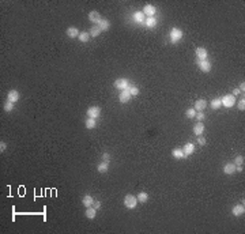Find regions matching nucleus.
I'll use <instances>...</instances> for the list:
<instances>
[{"label":"nucleus","mask_w":245,"mask_h":234,"mask_svg":"<svg viewBox=\"0 0 245 234\" xmlns=\"http://www.w3.org/2000/svg\"><path fill=\"white\" fill-rule=\"evenodd\" d=\"M183 36H184V33H183V30L181 29H179V27H173L170 30V34H169V37H170V41L173 44H177L180 40L183 38Z\"/></svg>","instance_id":"f257e3e1"},{"label":"nucleus","mask_w":245,"mask_h":234,"mask_svg":"<svg viewBox=\"0 0 245 234\" xmlns=\"http://www.w3.org/2000/svg\"><path fill=\"white\" fill-rule=\"evenodd\" d=\"M124 206L127 207L128 210H133L136 206H138V199L133 195H127L124 197Z\"/></svg>","instance_id":"f03ea898"},{"label":"nucleus","mask_w":245,"mask_h":234,"mask_svg":"<svg viewBox=\"0 0 245 234\" xmlns=\"http://www.w3.org/2000/svg\"><path fill=\"white\" fill-rule=\"evenodd\" d=\"M115 87L119 89L120 91H122V90H128L131 87V82L128 80L127 78H120L115 82Z\"/></svg>","instance_id":"7ed1b4c3"},{"label":"nucleus","mask_w":245,"mask_h":234,"mask_svg":"<svg viewBox=\"0 0 245 234\" xmlns=\"http://www.w3.org/2000/svg\"><path fill=\"white\" fill-rule=\"evenodd\" d=\"M221 102H222V106L225 108H232L233 105L236 104V97L232 94H227V95H223L221 98Z\"/></svg>","instance_id":"20e7f679"},{"label":"nucleus","mask_w":245,"mask_h":234,"mask_svg":"<svg viewBox=\"0 0 245 234\" xmlns=\"http://www.w3.org/2000/svg\"><path fill=\"white\" fill-rule=\"evenodd\" d=\"M101 116V109L98 106H90L87 109V117L90 119H98Z\"/></svg>","instance_id":"39448f33"},{"label":"nucleus","mask_w":245,"mask_h":234,"mask_svg":"<svg viewBox=\"0 0 245 234\" xmlns=\"http://www.w3.org/2000/svg\"><path fill=\"white\" fill-rule=\"evenodd\" d=\"M102 19L104 18L101 16V14L98 12V11H90V14H89V20L90 22H93L94 25H98Z\"/></svg>","instance_id":"423d86ee"},{"label":"nucleus","mask_w":245,"mask_h":234,"mask_svg":"<svg viewBox=\"0 0 245 234\" xmlns=\"http://www.w3.org/2000/svg\"><path fill=\"white\" fill-rule=\"evenodd\" d=\"M155 12H157V8L154 7V5H151V4H146L144 8H143V14H144V15H147V18L154 16V15H155Z\"/></svg>","instance_id":"0eeeda50"},{"label":"nucleus","mask_w":245,"mask_h":234,"mask_svg":"<svg viewBox=\"0 0 245 234\" xmlns=\"http://www.w3.org/2000/svg\"><path fill=\"white\" fill-rule=\"evenodd\" d=\"M131 98H132V95H131L130 90H122L120 93V95H119V101H120L121 104H127Z\"/></svg>","instance_id":"6e6552de"},{"label":"nucleus","mask_w":245,"mask_h":234,"mask_svg":"<svg viewBox=\"0 0 245 234\" xmlns=\"http://www.w3.org/2000/svg\"><path fill=\"white\" fill-rule=\"evenodd\" d=\"M197 64H199V68L202 69L203 72H210L212 68V64L210 63L208 60H203V61H199L197 60Z\"/></svg>","instance_id":"1a4fd4ad"},{"label":"nucleus","mask_w":245,"mask_h":234,"mask_svg":"<svg viewBox=\"0 0 245 234\" xmlns=\"http://www.w3.org/2000/svg\"><path fill=\"white\" fill-rule=\"evenodd\" d=\"M196 57L199 61H203V60H207L208 57V52H207L206 48H197L196 49Z\"/></svg>","instance_id":"9d476101"},{"label":"nucleus","mask_w":245,"mask_h":234,"mask_svg":"<svg viewBox=\"0 0 245 234\" xmlns=\"http://www.w3.org/2000/svg\"><path fill=\"white\" fill-rule=\"evenodd\" d=\"M20 98V95H19V93L16 91V90H10L8 91V94H7V101H10V102H12V104H15L16 101Z\"/></svg>","instance_id":"9b49d317"},{"label":"nucleus","mask_w":245,"mask_h":234,"mask_svg":"<svg viewBox=\"0 0 245 234\" xmlns=\"http://www.w3.org/2000/svg\"><path fill=\"white\" fill-rule=\"evenodd\" d=\"M232 214L234 215V216H241V215H244V214H245V207H244V204H237V206H234V207H233V210H232Z\"/></svg>","instance_id":"f8f14e48"},{"label":"nucleus","mask_w":245,"mask_h":234,"mask_svg":"<svg viewBox=\"0 0 245 234\" xmlns=\"http://www.w3.org/2000/svg\"><path fill=\"white\" fill-rule=\"evenodd\" d=\"M206 108H207V101H206V99H197V101L195 102V108H194V109L196 110V112H203Z\"/></svg>","instance_id":"ddd939ff"},{"label":"nucleus","mask_w":245,"mask_h":234,"mask_svg":"<svg viewBox=\"0 0 245 234\" xmlns=\"http://www.w3.org/2000/svg\"><path fill=\"white\" fill-rule=\"evenodd\" d=\"M223 173H225V174H227V176L234 174V173H236V165H234L233 162L226 163V165L223 166Z\"/></svg>","instance_id":"4468645a"},{"label":"nucleus","mask_w":245,"mask_h":234,"mask_svg":"<svg viewBox=\"0 0 245 234\" xmlns=\"http://www.w3.org/2000/svg\"><path fill=\"white\" fill-rule=\"evenodd\" d=\"M79 29L75 27V26H71V27L67 29V36L69 37V38H76V37H79Z\"/></svg>","instance_id":"2eb2a0df"},{"label":"nucleus","mask_w":245,"mask_h":234,"mask_svg":"<svg viewBox=\"0 0 245 234\" xmlns=\"http://www.w3.org/2000/svg\"><path fill=\"white\" fill-rule=\"evenodd\" d=\"M183 151H184V154H185V157L192 155V154L195 153V144L194 143H186L183 147Z\"/></svg>","instance_id":"dca6fc26"},{"label":"nucleus","mask_w":245,"mask_h":234,"mask_svg":"<svg viewBox=\"0 0 245 234\" xmlns=\"http://www.w3.org/2000/svg\"><path fill=\"white\" fill-rule=\"evenodd\" d=\"M203 132H204V125H203V122H202V121H197L196 124H195V127H194V133H195L196 136H200Z\"/></svg>","instance_id":"f3484780"},{"label":"nucleus","mask_w":245,"mask_h":234,"mask_svg":"<svg viewBox=\"0 0 245 234\" xmlns=\"http://www.w3.org/2000/svg\"><path fill=\"white\" fill-rule=\"evenodd\" d=\"M133 20H135L136 23H144L146 15L143 14V11H136V12L133 14Z\"/></svg>","instance_id":"a211bd4d"},{"label":"nucleus","mask_w":245,"mask_h":234,"mask_svg":"<svg viewBox=\"0 0 245 234\" xmlns=\"http://www.w3.org/2000/svg\"><path fill=\"white\" fill-rule=\"evenodd\" d=\"M172 157L176 158V159H183V158H185V154H184L183 148H173L172 150Z\"/></svg>","instance_id":"6ab92c4d"},{"label":"nucleus","mask_w":245,"mask_h":234,"mask_svg":"<svg viewBox=\"0 0 245 234\" xmlns=\"http://www.w3.org/2000/svg\"><path fill=\"white\" fill-rule=\"evenodd\" d=\"M84 215H86V218H89V219H94L95 218V215H97V210L94 208V207H87L86 208V212H84Z\"/></svg>","instance_id":"aec40b11"},{"label":"nucleus","mask_w":245,"mask_h":234,"mask_svg":"<svg viewBox=\"0 0 245 234\" xmlns=\"http://www.w3.org/2000/svg\"><path fill=\"white\" fill-rule=\"evenodd\" d=\"M82 203H83V206L87 208V207H91L93 204H94V199H93L90 195H86V196H83V199H82Z\"/></svg>","instance_id":"412c9836"},{"label":"nucleus","mask_w":245,"mask_h":234,"mask_svg":"<svg viewBox=\"0 0 245 234\" xmlns=\"http://www.w3.org/2000/svg\"><path fill=\"white\" fill-rule=\"evenodd\" d=\"M144 25L147 26L148 29H151V27H155V26H157V19H155V16H150V18H146V20H144Z\"/></svg>","instance_id":"4be33fe9"},{"label":"nucleus","mask_w":245,"mask_h":234,"mask_svg":"<svg viewBox=\"0 0 245 234\" xmlns=\"http://www.w3.org/2000/svg\"><path fill=\"white\" fill-rule=\"evenodd\" d=\"M101 31H102V30L100 29V26H98V25H94L91 29H90L89 33H90V37H98V36L101 34Z\"/></svg>","instance_id":"5701e85b"},{"label":"nucleus","mask_w":245,"mask_h":234,"mask_svg":"<svg viewBox=\"0 0 245 234\" xmlns=\"http://www.w3.org/2000/svg\"><path fill=\"white\" fill-rule=\"evenodd\" d=\"M97 170L100 172V173H106V172L109 170V162H101V163H98Z\"/></svg>","instance_id":"b1692460"},{"label":"nucleus","mask_w":245,"mask_h":234,"mask_svg":"<svg viewBox=\"0 0 245 234\" xmlns=\"http://www.w3.org/2000/svg\"><path fill=\"white\" fill-rule=\"evenodd\" d=\"M98 26H100V29L102 31H106V30H109V27H110V22L108 19H102L100 23H98Z\"/></svg>","instance_id":"393cba45"},{"label":"nucleus","mask_w":245,"mask_h":234,"mask_svg":"<svg viewBox=\"0 0 245 234\" xmlns=\"http://www.w3.org/2000/svg\"><path fill=\"white\" fill-rule=\"evenodd\" d=\"M84 124H86V128H89V129H93V128L97 127V121H95V119H90V117H87L86 119Z\"/></svg>","instance_id":"a878e982"},{"label":"nucleus","mask_w":245,"mask_h":234,"mask_svg":"<svg viewBox=\"0 0 245 234\" xmlns=\"http://www.w3.org/2000/svg\"><path fill=\"white\" fill-rule=\"evenodd\" d=\"M210 106H211V109H214V110H217V109H219L221 106H222V102H221V98H214L211 101V104H210Z\"/></svg>","instance_id":"bb28decb"},{"label":"nucleus","mask_w":245,"mask_h":234,"mask_svg":"<svg viewBox=\"0 0 245 234\" xmlns=\"http://www.w3.org/2000/svg\"><path fill=\"white\" fill-rule=\"evenodd\" d=\"M78 38H79L80 42H87V41H90V33L89 31H80Z\"/></svg>","instance_id":"cd10ccee"},{"label":"nucleus","mask_w":245,"mask_h":234,"mask_svg":"<svg viewBox=\"0 0 245 234\" xmlns=\"http://www.w3.org/2000/svg\"><path fill=\"white\" fill-rule=\"evenodd\" d=\"M138 201L139 203H146V201L148 200V195L146 193V192H140V193H138Z\"/></svg>","instance_id":"c85d7f7f"},{"label":"nucleus","mask_w":245,"mask_h":234,"mask_svg":"<svg viewBox=\"0 0 245 234\" xmlns=\"http://www.w3.org/2000/svg\"><path fill=\"white\" fill-rule=\"evenodd\" d=\"M14 108H15V106H14V104H12V102H10V101H7L4 105H3V109H4L5 112H12Z\"/></svg>","instance_id":"c756f323"},{"label":"nucleus","mask_w":245,"mask_h":234,"mask_svg":"<svg viewBox=\"0 0 245 234\" xmlns=\"http://www.w3.org/2000/svg\"><path fill=\"white\" fill-rule=\"evenodd\" d=\"M233 163H234L236 166H238V165H244V157H243V155H237V157L234 158V162H233Z\"/></svg>","instance_id":"7c9ffc66"},{"label":"nucleus","mask_w":245,"mask_h":234,"mask_svg":"<svg viewBox=\"0 0 245 234\" xmlns=\"http://www.w3.org/2000/svg\"><path fill=\"white\" fill-rule=\"evenodd\" d=\"M128 90H130V93H131V95H132V97H136V95H139V89H138L136 86H131Z\"/></svg>","instance_id":"2f4dec72"},{"label":"nucleus","mask_w":245,"mask_h":234,"mask_svg":"<svg viewBox=\"0 0 245 234\" xmlns=\"http://www.w3.org/2000/svg\"><path fill=\"white\" fill-rule=\"evenodd\" d=\"M185 115H186V117H188V119H194V117L196 116V110H195L194 108H192V109H188V110L185 112Z\"/></svg>","instance_id":"473e14b6"},{"label":"nucleus","mask_w":245,"mask_h":234,"mask_svg":"<svg viewBox=\"0 0 245 234\" xmlns=\"http://www.w3.org/2000/svg\"><path fill=\"white\" fill-rule=\"evenodd\" d=\"M195 119H196L197 121H203V120L206 119V115H204L203 112H196V116H195Z\"/></svg>","instance_id":"72a5a7b5"},{"label":"nucleus","mask_w":245,"mask_h":234,"mask_svg":"<svg viewBox=\"0 0 245 234\" xmlns=\"http://www.w3.org/2000/svg\"><path fill=\"white\" fill-rule=\"evenodd\" d=\"M110 158H112V157H110L109 153H104V154H102V161H104V162H109Z\"/></svg>","instance_id":"f704fd0d"},{"label":"nucleus","mask_w":245,"mask_h":234,"mask_svg":"<svg viewBox=\"0 0 245 234\" xmlns=\"http://www.w3.org/2000/svg\"><path fill=\"white\" fill-rule=\"evenodd\" d=\"M238 109H240V110H244L245 109V99L244 98L238 101Z\"/></svg>","instance_id":"c9c22d12"},{"label":"nucleus","mask_w":245,"mask_h":234,"mask_svg":"<svg viewBox=\"0 0 245 234\" xmlns=\"http://www.w3.org/2000/svg\"><path fill=\"white\" fill-rule=\"evenodd\" d=\"M197 143H199L200 146H204V144H206V139H204V137H203L202 135L197 136Z\"/></svg>","instance_id":"e433bc0d"},{"label":"nucleus","mask_w":245,"mask_h":234,"mask_svg":"<svg viewBox=\"0 0 245 234\" xmlns=\"http://www.w3.org/2000/svg\"><path fill=\"white\" fill-rule=\"evenodd\" d=\"M5 148H7V144H5L4 142H2L0 143V151L3 153V151H5Z\"/></svg>","instance_id":"4c0bfd02"},{"label":"nucleus","mask_w":245,"mask_h":234,"mask_svg":"<svg viewBox=\"0 0 245 234\" xmlns=\"http://www.w3.org/2000/svg\"><path fill=\"white\" fill-rule=\"evenodd\" d=\"M93 207H94L95 210L101 208V201H94V204H93Z\"/></svg>","instance_id":"58836bf2"},{"label":"nucleus","mask_w":245,"mask_h":234,"mask_svg":"<svg viewBox=\"0 0 245 234\" xmlns=\"http://www.w3.org/2000/svg\"><path fill=\"white\" fill-rule=\"evenodd\" d=\"M238 90H240V93H244L245 91V83H240V87H238Z\"/></svg>","instance_id":"ea45409f"},{"label":"nucleus","mask_w":245,"mask_h":234,"mask_svg":"<svg viewBox=\"0 0 245 234\" xmlns=\"http://www.w3.org/2000/svg\"><path fill=\"white\" fill-rule=\"evenodd\" d=\"M236 172H244V165H238V166H236Z\"/></svg>","instance_id":"a19ab883"},{"label":"nucleus","mask_w":245,"mask_h":234,"mask_svg":"<svg viewBox=\"0 0 245 234\" xmlns=\"http://www.w3.org/2000/svg\"><path fill=\"white\" fill-rule=\"evenodd\" d=\"M240 94V90L238 89H234V91H233V95H238Z\"/></svg>","instance_id":"79ce46f5"}]
</instances>
